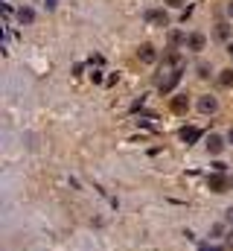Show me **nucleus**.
Listing matches in <instances>:
<instances>
[{
    "mask_svg": "<svg viewBox=\"0 0 233 251\" xmlns=\"http://www.w3.org/2000/svg\"><path fill=\"white\" fill-rule=\"evenodd\" d=\"M181 70H184L181 56H178V53H166V56H163V70H161V76H158V91H161V94H169L175 85L181 82Z\"/></svg>",
    "mask_w": 233,
    "mask_h": 251,
    "instance_id": "obj_1",
    "label": "nucleus"
},
{
    "mask_svg": "<svg viewBox=\"0 0 233 251\" xmlns=\"http://www.w3.org/2000/svg\"><path fill=\"white\" fill-rule=\"evenodd\" d=\"M207 187L213 190V193H228V187H231V178H228L225 173H213V176L207 178Z\"/></svg>",
    "mask_w": 233,
    "mask_h": 251,
    "instance_id": "obj_2",
    "label": "nucleus"
},
{
    "mask_svg": "<svg viewBox=\"0 0 233 251\" xmlns=\"http://www.w3.org/2000/svg\"><path fill=\"white\" fill-rule=\"evenodd\" d=\"M146 21H149V24H158V26H166V24H169V15H166L163 9H149V12H146Z\"/></svg>",
    "mask_w": 233,
    "mask_h": 251,
    "instance_id": "obj_3",
    "label": "nucleus"
},
{
    "mask_svg": "<svg viewBox=\"0 0 233 251\" xmlns=\"http://www.w3.org/2000/svg\"><path fill=\"white\" fill-rule=\"evenodd\" d=\"M137 59H140L143 64H155L158 53H155V47H152V44H143V47L137 50Z\"/></svg>",
    "mask_w": 233,
    "mask_h": 251,
    "instance_id": "obj_4",
    "label": "nucleus"
},
{
    "mask_svg": "<svg viewBox=\"0 0 233 251\" xmlns=\"http://www.w3.org/2000/svg\"><path fill=\"white\" fill-rule=\"evenodd\" d=\"M204 44H207V38H204L201 32H192V35L186 38V47H189L192 53H201V50H204Z\"/></svg>",
    "mask_w": 233,
    "mask_h": 251,
    "instance_id": "obj_5",
    "label": "nucleus"
},
{
    "mask_svg": "<svg viewBox=\"0 0 233 251\" xmlns=\"http://www.w3.org/2000/svg\"><path fill=\"white\" fill-rule=\"evenodd\" d=\"M198 137H201V131H198L195 126H184V128H181V140H184L186 146H189V143H195Z\"/></svg>",
    "mask_w": 233,
    "mask_h": 251,
    "instance_id": "obj_6",
    "label": "nucleus"
},
{
    "mask_svg": "<svg viewBox=\"0 0 233 251\" xmlns=\"http://www.w3.org/2000/svg\"><path fill=\"white\" fill-rule=\"evenodd\" d=\"M222 149H225V140H222L219 134H210V137H207V152H210V155H219Z\"/></svg>",
    "mask_w": 233,
    "mask_h": 251,
    "instance_id": "obj_7",
    "label": "nucleus"
},
{
    "mask_svg": "<svg viewBox=\"0 0 233 251\" xmlns=\"http://www.w3.org/2000/svg\"><path fill=\"white\" fill-rule=\"evenodd\" d=\"M198 108H201L204 114H213V111L219 108V102H216L213 97H201V100H198Z\"/></svg>",
    "mask_w": 233,
    "mask_h": 251,
    "instance_id": "obj_8",
    "label": "nucleus"
},
{
    "mask_svg": "<svg viewBox=\"0 0 233 251\" xmlns=\"http://www.w3.org/2000/svg\"><path fill=\"white\" fill-rule=\"evenodd\" d=\"M186 108H189V100H186V97H175L172 100V111L175 114H186Z\"/></svg>",
    "mask_w": 233,
    "mask_h": 251,
    "instance_id": "obj_9",
    "label": "nucleus"
},
{
    "mask_svg": "<svg viewBox=\"0 0 233 251\" xmlns=\"http://www.w3.org/2000/svg\"><path fill=\"white\" fill-rule=\"evenodd\" d=\"M18 21H21V24H32V21H35V12H32L29 6H21V9H18Z\"/></svg>",
    "mask_w": 233,
    "mask_h": 251,
    "instance_id": "obj_10",
    "label": "nucleus"
},
{
    "mask_svg": "<svg viewBox=\"0 0 233 251\" xmlns=\"http://www.w3.org/2000/svg\"><path fill=\"white\" fill-rule=\"evenodd\" d=\"M219 82H222L225 88H231V85H233V67H228V70H222V76H219Z\"/></svg>",
    "mask_w": 233,
    "mask_h": 251,
    "instance_id": "obj_11",
    "label": "nucleus"
},
{
    "mask_svg": "<svg viewBox=\"0 0 233 251\" xmlns=\"http://www.w3.org/2000/svg\"><path fill=\"white\" fill-rule=\"evenodd\" d=\"M228 35H231V26H228V24H219V26H216V38H222V41H225Z\"/></svg>",
    "mask_w": 233,
    "mask_h": 251,
    "instance_id": "obj_12",
    "label": "nucleus"
},
{
    "mask_svg": "<svg viewBox=\"0 0 233 251\" xmlns=\"http://www.w3.org/2000/svg\"><path fill=\"white\" fill-rule=\"evenodd\" d=\"M198 251H225L222 246H210V243H204V246H198Z\"/></svg>",
    "mask_w": 233,
    "mask_h": 251,
    "instance_id": "obj_13",
    "label": "nucleus"
},
{
    "mask_svg": "<svg viewBox=\"0 0 233 251\" xmlns=\"http://www.w3.org/2000/svg\"><path fill=\"white\" fill-rule=\"evenodd\" d=\"M198 76L207 79V76H210V67H207V64H198Z\"/></svg>",
    "mask_w": 233,
    "mask_h": 251,
    "instance_id": "obj_14",
    "label": "nucleus"
},
{
    "mask_svg": "<svg viewBox=\"0 0 233 251\" xmlns=\"http://www.w3.org/2000/svg\"><path fill=\"white\" fill-rule=\"evenodd\" d=\"M169 41H172V44H178V41H184V35H181V32H172V35H169Z\"/></svg>",
    "mask_w": 233,
    "mask_h": 251,
    "instance_id": "obj_15",
    "label": "nucleus"
},
{
    "mask_svg": "<svg viewBox=\"0 0 233 251\" xmlns=\"http://www.w3.org/2000/svg\"><path fill=\"white\" fill-rule=\"evenodd\" d=\"M163 3H169V6H175V9H178V6H184V0H163Z\"/></svg>",
    "mask_w": 233,
    "mask_h": 251,
    "instance_id": "obj_16",
    "label": "nucleus"
},
{
    "mask_svg": "<svg viewBox=\"0 0 233 251\" xmlns=\"http://www.w3.org/2000/svg\"><path fill=\"white\" fill-rule=\"evenodd\" d=\"M47 3V9H56V0H44Z\"/></svg>",
    "mask_w": 233,
    "mask_h": 251,
    "instance_id": "obj_17",
    "label": "nucleus"
},
{
    "mask_svg": "<svg viewBox=\"0 0 233 251\" xmlns=\"http://www.w3.org/2000/svg\"><path fill=\"white\" fill-rule=\"evenodd\" d=\"M228 246H231V249H233V231H231V234H228Z\"/></svg>",
    "mask_w": 233,
    "mask_h": 251,
    "instance_id": "obj_18",
    "label": "nucleus"
},
{
    "mask_svg": "<svg viewBox=\"0 0 233 251\" xmlns=\"http://www.w3.org/2000/svg\"><path fill=\"white\" fill-rule=\"evenodd\" d=\"M228 15H231V18H233V0H231V3H228Z\"/></svg>",
    "mask_w": 233,
    "mask_h": 251,
    "instance_id": "obj_19",
    "label": "nucleus"
},
{
    "mask_svg": "<svg viewBox=\"0 0 233 251\" xmlns=\"http://www.w3.org/2000/svg\"><path fill=\"white\" fill-rule=\"evenodd\" d=\"M228 219H231V222H233V207H231V210H228Z\"/></svg>",
    "mask_w": 233,
    "mask_h": 251,
    "instance_id": "obj_20",
    "label": "nucleus"
},
{
    "mask_svg": "<svg viewBox=\"0 0 233 251\" xmlns=\"http://www.w3.org/2000/svg\"><path fill=\"white\" fill-rule=\"evenodd\" d=\"M228 140H231V143H233V128H231V131H228Z\"/></svg>",
    "mask_w": 233,
    "mask_h": 251,
    "instance_id": "obj_21",
    "label": "nucleus"
},
{
    "mask_svg": "<svg viewBox=\"0 0 233 251\" xmlns=\"http://www.w3.org/2000/svg\"><path fill=\"white\" fill-rule=\"evenodd\" d=\"M228 53H231V56H233V44H231V47H228Z\"/></svg>",
    "mask_w": 233,
    "mask_h": 251,
    "instance_id": "obj_22",
    "label": "nucleus"
},
{
    "mask_svg": "<svg viewBox=\"0 0 233 251\" xmlns=\"http://www.w3.org/2000/svg\"><path fill=\"white\" fill-rule=\"evenodd\" d=\"M231 187H233V176H231Z\"/></svg>",
    "mask_w": 233,
    "mask_h": 251,
    "instance_id": "obj_23",
    "label": "nucleus"
}]
</instances>
